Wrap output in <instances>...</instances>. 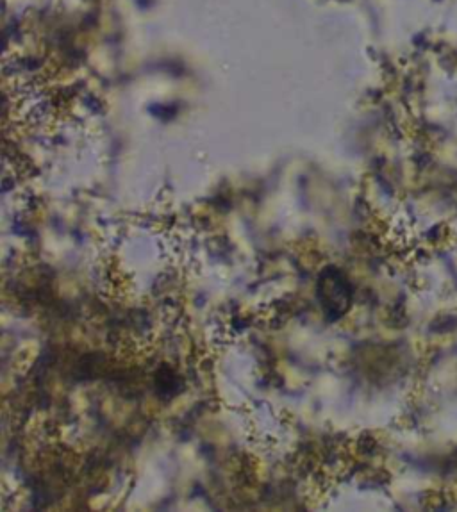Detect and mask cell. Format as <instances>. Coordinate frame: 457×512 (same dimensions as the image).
Instances as JSON below:
<instances>
[{"mask_svg": "<svg viewBox=\"0 0 457 512\" xmlns=\"http://www.w3.org/2000/svg\"><path fill=\"white\" fill-rule=\"evenodd\" d=\"M320 302L327 316H341L349 307V286L336 270H327L318 286Z\"/></svg>", "mask_w": 457, "mask_h": 512, "instance_id": "cell-1", "label": "cell"}]
</instances>
